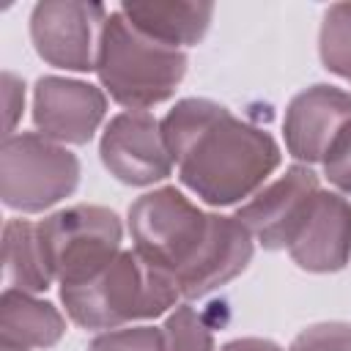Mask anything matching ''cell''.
Segmentation results:
<instances>
[{"mask_svg": "<svg viewBox=\"0 0 351 351\" xmlns=\"http://www.w3.org/2000/svg\"><path fill=\"white\" fill-rule=\"evenodd\" d=\"M132 250L162 271L181 299H200L236 280L255 239L230 214L206 211L176 186L143 192L126 214Z\"/></svg>", "mask_w": 351, "mask_h": 351, "instance_id": "cell-1", "label": "cell"}, {"mask_svg": "<svg viewBox=\"0 0 351 351\" xmlns=\"http://www.w3.org/2000/svg\"><path fill=\"white\" fill-rule=\"evenodd\" d=\"M162 134L178 181L211 208L247 203L282 162L271 132L203 96L176 101L162 118Z\"/></svg>", "mask_w": 351, "mask_h": 351, "instance_id": "cell-2", "label": "cell"}, {"mask_svg": "<svg viewBox=\"0 0 351 351\" xmlns=\"http://www.w3.org/2000/svg\"><path fill=\"white\" fill-rule=\"evenodd\" d=\"M178 288L134 250H121L93 277L60 288L66 315L90 332H110L170 313L178 304Z\"/></svg>", "mask_w": 351, "mask_h": 351, "instance_id": "cell-3", "label": "cell"}, {"mask_svg": "<svg viewBox=\"0 0 351 351\" xmlns=\"http://www.w3.org/2000/svg\"><path fill=\"white\" fill-rule=\"evenodd\" d=\"M189 58L184 49L143 36L121 8L110 11L96 52V77L101 90L129 112H148V107L167 101L186 77Z\"/></svg>", "mask_w": 351, "mask_h": 351, "instance_id": "cell-4", "label": "cell"}, {"mask_svg": "<svg viewBox=\"0 0 351 351\" xmlns=\"http://www.w3.org/2000/svg\"><path fill=\"white\" fill-rule=\"evenodd\" d=\"M38 247L52 280L66 288L93 277L123 247L118 214L96 203H74L36 222Z\"/></svg>", "mask_w": 351, "mask_h": 351, "instance_id": "cell-5", "label": "cell"}, {"mask_svg": "<svg viewBox=\"0 0 351 351\" xmlns=\"http://www.w3.org/2000/svg\"><path fill=\"white\" fill-rule=\"evenodd\" d=\"M80 159L38 132L3 137L0 148V197L19 214H41L71 197L80 186Z\"/></svg>", "mask_w": 351, "mask_h": 351, "instance_id": "cell-6", "label": "cell"}, {"mask_svg": "<svg viewBox=\"0 0 351 351\" xmlns=\"http://www.w3.org/2000/svg\"><path fill=\"white\" fill-rule=\"evenodd\" d=\"M110 11L99 3L44 0L30 11V41L36 55L66 71H93L99 36Z\"/></svg>", "mask_w": 351, "mask_h": 351, "instance_id": "cell-7", "label": "cell"}, {"mask_svg": "<svg viewBox=\"0 0 351 351\" xmlns=\"http://www.w3.org/2000/svg\"><path fill=\"white\" fill-rule=\"evenodd\" d=\"M318 192V173L310 165L296 162L241 203L233 217L263 250H288Z\"/></svg>", "mask_w": 351, "mask_h": 351, "instance_id": "cell-8", "label": "cell"}, {"mask_svg": "<svg viewBox=\"0 0 351 351\" xmlns=\"http://www.w3.org/2000/svg\"><path fill=\"white\" fill-rule=\"evenodd\" d=\"M99 159L104 170L126 186H154L173 173L162 121L151 112H118L107 121L99 140Z\"/></svg>", "mask_w": 351, "mask_h": 351, "instance_id": "cell-9", "label": "cell"}, {"mask_svg": "<svg viewBox=\"0 0 351 351\" xmlns=\"http://www.w3.org/2000/svg\"><path fill=\"white\" fill-rule=\"evenodd\" d=\"M107 115V93L85 80L38 77L33 85L36 132L60 145H88Z\"/></svg>", "mask_w": 351, "mask_h": 351, "instance_id": "cell-10", "label": "cell"}, {"mask_svg": "<svg viewBox=\"0 0 351 351\" xmlns=\"http://www.w3.org/2000/svg\"><path fill=\"white\" fill-rule=\"evenodd\" d=\"M348 123H351V93L337 85L315 82L299 90L285 107V118H282L285 151L299 165H318L324 162L326 151Z\"/></svg>", "mask_w": 351, "mask_h": 351, "instance_id": "cell-11", "label": "cell"}, {"mask_svg": "<svg viewBox=\"0 0 351 351\" xmlns=\"http://www.w3.org/2000/svg\"><path fill=\"white\" fill-rule=\"evenodd\" d=\"M291 261L310 274L343 271L351 261V200L321 189L288 247Z\"/></svg>", "mask_w": 351, "mask_h": 351, "instance_id": "cell-12", "label": "cell"}, {"mask_svg": "<svg viewBox=\"0 0 351 351\" xmlns=\"http://www.w3.org/2000/svg\"><path fill=\"white\" fill-rule=\"evenodd\" d=\"M121 14L151 41L170 49L195 47L211 27V3H121Z\"/></svg>", "mask_w": 351, "mask_h": 351, "instance_id": "cell-13", "label": "cell"}, {"mask_svg": "<svg viewBox=\"0 0 351 351\" xmlns=\"http://www.w3.org/2000/svg\"><path fill=\"white\" fill-rule=\"evenodd\" d=\"M66 335L63 313L36 293L5 288L0 299V346L11 348H52Z\"/></svg>", "mask_w": 351, "mask_h": 351, "instance_id": "cell-14", "label": "cell"}, {"mask_svg": "<svg viewBox=\"0 0 351 351\" xmlns=\"http://www.w3.org/2000/svg\"><path fill=\"white\" fill-rule=\"evenodd\" d=\"M3 274L5 288L27 291V293H44L52 288V274L44 263L36 222L30 219H8L3 225Z\"/></svg>", "mask_w": 351, "mask_h": 351, "instance_id": "cell-15", "label": "cell"}, {"mask_svg": "<svg viewBox=\"0 0 351 351\" xmlns=\"http://www.w3.org/2000/svg\"><path fill=\"white\" fill-rule=\"evenodd\" d=\"M318 55L326 71L351 82V3H332L318 27Z\"/></svg>", "mask_w": 351, "mask_h": 351, "instance_id": "cell-16", "label": "cell"}, {"mask_svg": "<svg viewBox=\"0 0 351 351\" xmlns=\"http://www.w3.org/2000/svg\"><path fill=\"white\" fill-rule=\"evenodd\" d=\"M162 332H165L167 351H217L211 326L186 302L176 304L167 313V318L162 324Z\"/></svg>", "mask_w": 351, "mask_h": 351, "instance_id": "cell-17", "label": "cell"}, {"mask_svg": "<svg viewBox=\"0 0 351 351\" xmlns=\"http://www.w3.org/2000/svg\"><path fill=\"white\" fill-rule=\"evenodd\" d=\"M88 351H167L165 346V332L162 326H123V329H110L99 332Z\"/></svg>", "mask_w": 351, "mask_h": 351, "instance_id": "cell-18", "label": "cell"}, {"mask_svg": "<svg viewBox=\"0 0 351 351\" xmlns=\"http://www.w3.org/2000/svg\"><path fill=\"white\" fill-rule=\"evenodd\" d=\"M288 351H351V324L346 321H321L302 329Z\"/></svg>", "mask_w": 351, "mask_h": 351, "instance_id": "cell-19", "label": "cell"}, {"mask_svg": "<svg viewBox=\"0 0 351 351\" xmlns=\"http://www.w3.org/2000/svg\"><path fill=\"white\" fill-rule=\"evenodd\" d=\"M324 176L335 186V192L351 197V123L337 134L332 148L324 156Z\"/></svg>", "mask_w": 351, "mask_h": 351, "instance_id": "cell-20", "label": "cell"}, {"mask_svg": "<svg viewBox=\"0 0 351 351\" xmlns=\"http://www.w3.org/2000/svg\"><path fill=\"white\" fill-rule=\"evenodd\" d=\"M3 107H5V137L16 134V123L25 112V82L14 71H3Z\"/></svg>", "mask_w": 351, "mask_h": 351, "instance_id": "cell-21", "label": "cell"}, {"mask_svg": "<svg viewBox=\"0 0 351 351\" xmlns=\"http://www.w3.org/2000/svg\"><path fill=\"white\" fill-rule=\"evenodd\" d=\"M219 351H282V346L269 337H236L228 340Z\"/></svg>", "mask_w": 351, "mask_h": 351, "instance_id": "cell-22", "label": "cell"}, {"mask_svg": "<svg viewBox=\"0 0 351 351\" xmlns=\"http://www.w3.org/2000/svg\"><path fill=\"white\" fill-rule=\"evenodd\" d=\"M0 351H27V348H11V346H0Z\"/></svg>", "mask_w": 351, "mask_h": 351, "instance_id": "cell-23", "label": "cell"}]
</instances>
